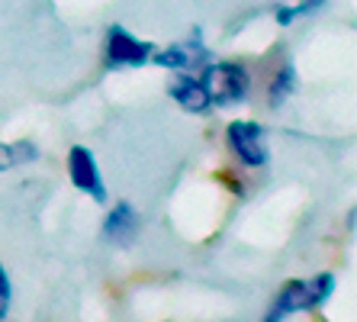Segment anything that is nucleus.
Wrapping results in <instances>:
<instances>
[{"label":"nucleus","mask_w":357,"mask_h":322,"mask_svg":"<svg viewBox=\"0 0 357 322\" xmlns=\"http://www.w3.org/2000/svg\"><path fill=\"white\" fill-rule=\"evenodd\" d=\"M225 145L235 155L241 168L258 171L271 161V149H267V129L258 119H232L225 126Z\"/></svg>","instance_id":"nucleus-3"},{"label":"nucleus","mask_w":357,"mask_h":322,"mask_svg":"<svg viewBox=\"0 0 357 322\" xmlns=\"http://www.w3.org/2000/svg\"><path fill=\"white\" fill-rule=\"evenodd\" d=\"M39 161V149L33 142H0V174L13 171V168H26Z\"/></svg>","instance_id":"nucleus-10"},{"label":"nucleus","mask_w":357,"mask_h":322,"mask_svg":"<svg viewBox=\"0 0 357 322\" xmlns=\"http://www.w3.org/2000/svg\"><path fill=\"white\" fill-rule=\"evenodd\" d=\"M139 232H142L139 210H135L132 203H126V200L113 203V210H109L107 219H103V239H109L113 245L126 248V245H132Z\"/></svg>","instance_id":"nucleus-7"},{"label":"nucleus","mask_w":357,"mask_h":322,"mask_svg":"<svg viewBox=\"0 0 357 322\" xmlns=\"http://www.w3.org/2000/svg\"><path fill=\"white\" fill-rule=\"evenodd\" d=\"M10 306H13V284H10V274L0 261V322L10 316Z\"/></svg>","instance_id":"nucleus-11"},{"label":"nucleus","mask_w":357,"mask_h":322,"mask_svg":"<svg viewBox=\"0 0 357 322\" xmlns=\"http://www.w3.org/2000/svg\"><path fill=\"white\" fill-rule=\"evenodd\" d=\"M167 97L174 100L177 107H181L183 113H190V116H203V113L213 110L197 75H174L171 78V84H167Z\"/></svg>","instance_id":"nucleus-8"},{"label":"nucleus","mask_w":357,"mask_h":322,"mask_svg":"<svg viewBox=\"0 0 357 322\" xmlns=\"http://www.w3.org/2000/svg\"><path fill=\"white\" fill-rule=\"evenodd\" d=\"M335 287H338V277L332 271H319L312 277H293L274 293L261 322H283L299 313H316L335 297Z\"/></svg>","instance_id":"nucleus-1"},{"label":"nucleus","mask_w":357,"mask_h":322,"mask_svg":"<svg viewBox=\"0 0 357 322\" xmlns=\"http://www.w3.org/2000/svg\"><path fill=\"white\" fill-rule=\"evenodd\" d=\"M68 181L75 184V190L87 193L93 203H107V184H103V174H100L97 155H93L87 145H71L68 152Z\"/></svg>","instance_id":"nucleus-6"},{"label":"nucleus","mask_w":357,"mask_h":322,"mask_svg":"<svg viewBox=\"0 0 357 322\" xmlns=\"http://www.w3.org/2000/svg\"><path fill=\"white\" fill-rule=\"evenodd\" d=\"M197 78L209 97V107L229 110L251 97V71L241 61H209Z\"/></svg>","instance_id":"nucleus-2"},{"label":"nucleus","mask_w":357,"mask_h":322,"mask_svg":"<svg viewBox=\"0 0 357 322\" xmlns=\"http://www.w3.org/2000/svg\"><path fill=\"white\" fill-rule=\"evenodd\" d=\"M151 61L174 75H199L203 68L213 61V52L206 49V42L199 39V29H193L190 39H181V42H171L165 49H155Z\"/></svg>","instance_id":"nucleus-5"},{"label":"nucleus","mask_w":357,"mask_h":322,"mask_svg":"<svg viewBox=\"0 0 357 322\" xmlns=\"http://www.w3.org/2000/svg\"><path fill=\"white\" fill-rule=\"evenodd\" d=\"M296 87H299L296 68H293V61H283V65L274 71L271 84H267V107H274V110L283 107V103L296 94Z\"/></svg>","instance_id":"nucleus-9"},{"label":"nucleus","mask_w":357,"mask_h":322,"mask_svg":"<svg viewBox=\"0 0 357 322\" xmlns=\"http://www.w3.org/2000/svg\"><path fill=\"white\" fill-rule=\"evenodd\" d=\"M155 42L151 39H139L135 33H129L126 26L113 23L107 29V45H103V65L109 71H119V68H142L151 65V55H155Z\"/></svg>","instance_id":"nucleus-4"}]
</instances>
